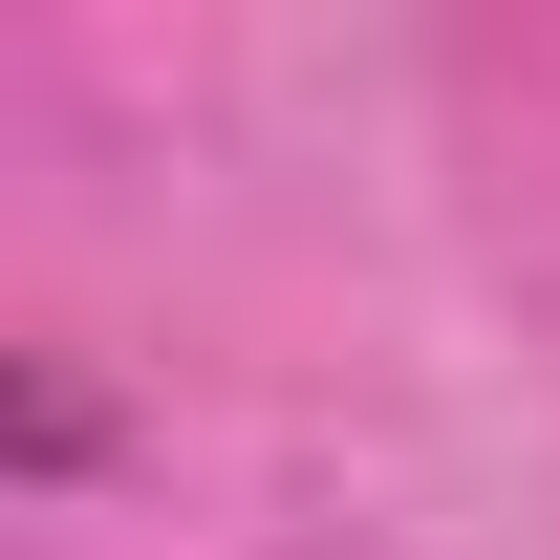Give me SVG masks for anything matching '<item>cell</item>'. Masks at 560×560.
<instances>
[{
    "label": "cell",
    "mask_w": 560,
    "mask_h": 560,
    "mask_svg": "<svg viewBox=\"0 0 560 560\" xmlns=\"http://www.w3.org/2000/svg\"><path fill=\"white\" fill-rule=\"evenodd\" d=\"M0 453H22V475H86V453H108V410H86L66 366H44V388H22V410H0Z\"/></svg>",
    "instance_id": "cell-1"
}]
</instances>
